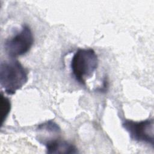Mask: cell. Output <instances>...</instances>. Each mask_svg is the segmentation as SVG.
<instances>
[{
  "label": "cell",
  "instance_id": "4",
  "mask_svg": "<svg viewBox=\"0 0 154 154\" xmlns=\"http://www.w3.org/2000/svg\"><path fill=\"white\" fill-rule=\"evenodd\" d=\"M122 126L128 132L132 140L147 143L153 147L154 122L153 119L140 122L126 120L123 122Z\"/></svg>",
  "mask_w": 154,
  "mask_h": 154
},
{
  "label": "cell",
  "instance_id": "3",
  "mask_svg": "<svg viewBox=\"0 0 154 154\" xmlns=\"http://www.w3.org/2000/svg\"><path fill=\"white\" fill-rule=\"evenodd\" d=\"M33 43L32 31L29 26L24 24L19 32L5 42L4 46L7 54L13 58L26 54Z\"/></svg>",
  "mask_w": 154,
  "mask_h": 154
},
{
  "label": "cell",
  "instance_id": "5",
  "mask_svg": "<svg viewBox=\"0 0 154 154\" xmlns=\"http://www.w3.org/2000/svg\"><path fill=\"white\" fill-rule=\"evenodd\" d=\"M48 153H76L77 148L72 144L59 138L49 139L45 142Z\"/></svg>",
  "mask_w": 154,
  "mask_h": 154
},
{
  "label": "cell",
  "instance_id": "2",
  "mask_svg": "<svg viewBox=\"0 0 154 154\" xmlns=\"http://www.w3.org/2000/svg\"><path fill=\"white\" fill-rule=\"evenodd\" d=\"M97 66V55L91 48L79 49L74 54L70 63L74 78L83 85L93 75Z\"/></svg>",
  "mask_w": 154,
  "mask_h": 154
},
{
  "label": "cell",
  "instance_id": "6",
  "mask_svg": "<svg viewBox=\"0 0 154 154\" xmlns=\"http://www.w3.org/2000/svg\"><path fill=\"white\" fill-rule=\"evenodd\" d=\"M11 109V103L8 98L4 96L3 93H1V125L7 117Z\"/></svg>",
  "mask_w": 154,
  "mask_h": 154
},
{
  "label": "cell",
  "instance_id": "1",
  "mask_svg": "<svg viewBox=\"0 0 154 154\" xmlns=\"http://www.w3.org/2000/svg\"><path fill=\"white\" fill-rule=\"evenodd\" d=\"M28 72L17 60L11 58L1 63L0 84L8 94H13L28 81Z\"/></svg>",
  "mask_w": 154,
  "mask_h": 154
}]
</instances>
